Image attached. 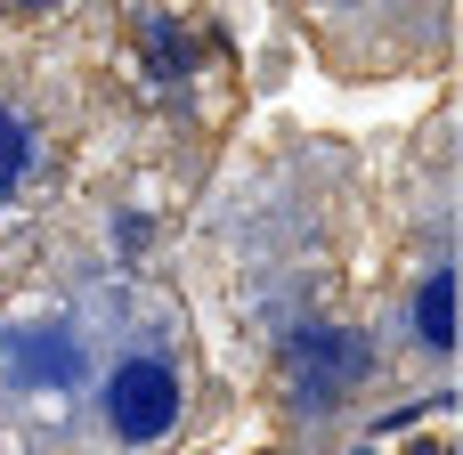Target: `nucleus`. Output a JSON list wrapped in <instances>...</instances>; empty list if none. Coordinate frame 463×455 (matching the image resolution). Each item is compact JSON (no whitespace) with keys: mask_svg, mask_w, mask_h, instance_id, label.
I'll return each instance as SVG.
<instances>
[{"mask_svg":"<svg viewBox=\"0 0 463 455\" xmlns=\"http://www.w3.org/2000/svg\"><path fill=\"white\" fill-rule=\"evenodd\" d=\"M106 415H114V431H122L130 448H155V440L179 423V374H171L163 358H130V366H114V383H106Z\"/></svg>","mask_w":463,"mask_h":455,"instance_id":"obj_1","label":"nucleus"},{"mask_svg":"<svg viewBox=\"0 0 463 455\" xmlns=\"http://www.w3.org/2000/svg\"><path fill=\"white\" fill-rule=\"evenodd\" d=\"M293 366H301V391H326V383H358L366 374V350L326 334V326H301L293 334Z\"/></svg>","mask_w":463,"mask_h":455,"instance_id":"obj_2","label":"nucleus"},{"mask_svg":"<svg viewBox=\"0 0 463 455\" xmlns=\"http://www.w3.org/2000/svg\"><path fill=\"white\" fill-rule=\"evenodd\" d=\"M415 326H423L431 350H456V285H448V269L423 277V293H415Z\"/></svg>","mask_w":463,"mask_h":455,"instance_id":"obj_3","label":"nucleus"},{"mask_svg":"<svg viewBox=\"0 0 463 455\" xmlns=\"http://www.w3.org/2000/svg\"><path fill=\"white\" fill-rule=\"evenodd\" d=\"M24 163H33V138H24V122H16V114H0V195L24 179Z\"/></svg>","mask_w":463,"mask_h":455,"instance_id":"obj_4","label":"nucleus"},{"mask_svg":"<svg viewBox=\"0 0 463 455\" xmlns=\"http://www.w3.org/2000/svg\"><path fill=\"white\" fill-rule=\"evenodd\" d=\"M33 8H49V0H33Z\"/></svg>","mask_w":463,"mask_h":455,"instance_id":"obj_5","label":"nucleus"}]
</instances>
